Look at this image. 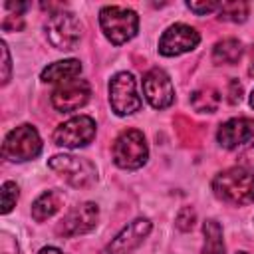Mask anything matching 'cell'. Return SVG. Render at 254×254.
<instances>
[{
  "label": "cell",
  "instance_id": "31",
  "mask_svg": "<svg viewBox=\"0 0 254 254\" xmlns=\"http://www.w3.org/2000/svg\"><path fill=\"white\" fill-rule=\"evenodd\" d=\"M250 107L254 109V89H252V93H250Z\"/></svg>",
  "mask_w": 254,
  "mask_h": 254
},
{
  "label": "cell",
  "instance_id": "3",
  "mask_svg": "<svg viewBox=\"0 0 254 254\" xmlns=\"http://www.w3.org/2000/svg\"><path fill=\"white\" fill-rule=\"evenodd\" d=\"M149 159V147L141 131L125 129L113 143V163L125 171L141 169Z\"/></svg>",
  "mask_w": 254,
  "mask_h": 254
},
{
  "label": "cell",
  "instance_id": "13",
  "mask_svg": "<svg viewBox=\"0 0 254 254\" xmlns=\"http://www.w3.org/2000/svg\"><path fill=\"white\" fill-rule=\"evenodd\" d=\"M151 220L149 218H135L131 220L103 250V254H127L135 250L151 232Z\"/></svg>",
  "mask_w": 254,
  "mask_h": 254
},
{
  "label": "cell",
  "instance_id": "30",
  "mask_svg": "<svg viewBox=\"0 0 254 254\" xmlns=\"http://www.w3.org/2000/svg\"><path fill=\"white\" fill-rule=\"evenodd\" d=\"M38 254H64L60 248H56V246H44Z\"/></svg>",
  "mask_w": 254,
  "mask_h": 254
},
{
  "label": "cell",
  "instance_id": "21",
  "mask_svg": "<svg viewBox=\"0 0 254 254\" xmlns=\"http://www.w3.org/2000/svg\"><path fill=\"white\" fill-rule=\"evenodd\" d=\"M18 196H20V190H18V185L12 183V181H6L2 185V214H8L16 202H18Z\"/></svg>",
  "mask_w": 254,
  "mask_h": 254
},
{
  "label": "cell",
  "instance_id": "14",
  "mask_svg": "<svg viewBox=\"0 0 254 254\" xmlns=\"http://www.w3.org/2000/svg\"><path fill=\"white\" fill-rule=\"evenodd\" d=\"M254 139V119L234 117L224 121L216 131V141L224 149H236Z\"/></svg>",
  "mask_w": 254,
  "mask_h": 254
},
{
  "label": "cell",
  "instance_id": "25",
  "mask_svg": "<svg viewBox=\"0 0 254 254\" xmlns=\"http://www.w3.org/2000/svg\"><path fill=\"white\" fill-rule=\"evenodd\" d=\"M22 28H24V20H22L20 14H10L2 22V30H6V32H10V30L16 32V30H22Z\"/></svg>",
  "mask_w": 254,
  "mask_h": 254
},
{
  "label": "cell",
  "instance_id": "10",
  "mask_svg": "<svg viewBox=\"0 0 254 254\" xmlns=\"http://www.w3.org/2000/svg\"><path fill=\"white\" fill-rule=\"evenodd\" d=\"M200 42V34L187 24H173L169 26L161 40H159V52L167 58H175L187 52H192Z\"/></svg>",
  "mask_w": 254,
  "mask_h": 254
},
{
  "label": "cell",
  "instance_id": "27",
  "mask_svg": "<svg viewBox=\"0 0 254 254\" xmlns=\"http://www.w3.org/2000/svg\"><path fill=\"white\" fill-rule=\"evenodd\" d=\"M2 254H20L18 244H14V240H10L6 232L2 234Z\"/></svg>",
  "mask_w": 254,
  "mask_h": 254
},
{
  "label": "cell",
  "instance_id": "5",
  "mask_svg": "<svg viewBox=\"0 0 254 254\" xmlns=\"http://www.w3.org/2000/svg\"><path fill=\"white\" fill-rule=\"evenodd\" d=\"M48 167L58 173L67 185L75 189L91 187L97 181V169L89 159L75 155H54L48 161Z\"/></svg>",
  "mask_w": 254,
  "mask_h": 254
},
{
  "label": "cell",
  "instance_id": "17",
  "mask_svg": "<svg viewBox=\"0 0 254 254\" xmlns=\"http://www.w3.org/2000/svg\"><path fill=\"white\" fill-rule=\"evenodd\" d=\"M242 56V42L236 38H226L214 44L212 48V62L222 65V64H236Z\"/></svg>",
  "mask_w": 254,
  "mask_h": 254
},
{
  "label": "cell",
  "instance_id": "4",
  "mask_svg": "<svg viewBox=\"0 0 254 254\" xmlns=\"http://www.w3.org/2000/svg\"><path fill=\"white\" fill-rule=\"evenodd\" d=\"M46 38L56 50H73L77 42L81 40V22L71 14V12H52L44 24Z\"/></svg>",
  "mask_w": 254,
  "mask_h": 254
},
{
  "label": "cell",
  "instance_id": "1",
  "mask_svg": "<svg viewBox=\"0 0 254 254\" xmlns=\"http://www.w3.org/2000/svg\"><path fill=\"white\" fill-rule=\"evenodd\" d=\"M214 194L228 204H250L254 202V173L244 167H230L220 171L212 179Z\"/></svg>",
  "mask_w": 254,
  "mask_h": 254
},
{
  "label": "cell",
  "instance_id": "9",
  "mask_svg": "<svg viewBox=\"0 0 254 254\" xmlns=\"http://www.w3.org/2000/svg\"><path fill=\"white\" fill-rule=\"evenodd\" d=\"M97 218H99L97 204L95 202H81V204H75L73 208L67 210V214L58 224L56 232L64 238L81 236V234H87L95 228Z\"/></svg>",
  "mask_w": 254,
  "mask_h": 254
},
{
  "label": "cell",
  "instance_id": "20",
  "mask_svg": "<svg viewBox=\"0 0 254 254\" xmlns=\"http://www.w3.org/2000/svg\"><path fill=\"white\" fill-rule=\"evenodd\" d=\"M218 18L224 20V22L242 24L248 18V2H244V0L222 2V6L218 8Z\"/></svg>",
  "mask_w": 254,
  "mask_h": 254
},
{
  "label": "cell",
  "instance_id": "16",
  "mask_svg": "<svg viewBox=\"0 0 254 254\" xmlns=\"http://www.w3.org/2000/svg\"><path fill=\"white\" fill-rule=\"evenodd\" d=\"M64 206V194L60 190H46L32 202V218L36 222H44L52 218Z\"/></svg>",
  "mask_w": 254,
  "mask_h": 254
},
{
  "label": "cell",
  "instance_id": "32",
  "mask_svg": "<svg viewBox=\"0 0 254 254\" xmlns=\"http://www.w3.org/2000/svg\"><path fill=\"white\" fill-rule=\"evenodd\" d=\"M238 254H248V252H238Z\"/></svg>",
  "mask_w": 254,
  "mask_h": 254
},
{
  "label": "cell",
  "instance_id": "28",
  "mask_svg": "<svg viewBox=\"0 0 254 254\" xmlns=\"http://www.w3.org/2000/svg\"><path fill=\"white\" fill-rule=\"evenodd\" d=\"M4 6H6L8 10H16V14H20V12L28 10V4H20V2H16V4H14V2H6Z\"/></svg>",
  "mask_w": 254,
  "mask_h": 254
},
{
  "label": "cell",
  "instance_id": "18",
  "mask_svg": "<svg viewBox=\"0 0 254 254\" xmlns=\"http://www.w3.org/2000/svg\"><path fill=\"white\" fill-rule=\"evenodd\" d=\"M202 234H204V246L200 254H224V238L222 228L216 220L208 218L202 222Z\"/></svg>",
  "mask_w": 254,
  "mask_h": 254
},
{
  "label": "cell",
  "instance_id": "12",
  "mask_svg": "<svg viewBox=\"0 0 254 254\" xmlns=\"http://www.w3.org/2000/svg\"><path fill=\"white\" fill-rule=\"evenodd\" d=\"M89 95H91V87L85 79H71V81L60 83L54 89L52 105L62 113H69L83 107L89 101Z\"/></svg>",
  "mask_w": 254,
  "mask_h": 254
},
{
  "label": "cell",
  "instance_id": "19",
  "mask_svg": "<svg viewBox=\"0 0 254 254\" xmlns=\"http://www.w3.org/2000/svg\"><path fill=\"white\" fill-rule=\"evenodd\" d=\"M190 105L198 113H214L220 105V95L212 87H202L190 95Z\"/></svg>",
  "mask_w": 254,
  "mask_h": 254
},
{
  "label": "cell",
  "instance_id": "2",
  "mask_svg": "<svg viewBox=\"0 0 254 254\" xmlns=\"http://www.w3.org/2000/svg\"><path fill=\"white\" fill-rule=\"evenodd\" d=\"M99 26L111 44L121 46L137 34L139 16L135 10L125 6H103L99 10Z\"/></svg>",
  "mask_w": 254,
  "mask_h": 254
},
{
  "label": "cell",
  "instance_id": "22",
  "mask_svg": "<svg viewBox=\"0 0 254 254\" xmlns=\"http://www.w3.org/2000/svg\"><path fill=\"white\" fill-rule=\"evenodd\" d=\"M194 220H196V212L190 206H183L179 210V214H177V228L187 232V230H190L194 226Z\"/></svg>",
  "mask_w": 254,
  "mask_h": 254
},
{
  "label": "cell",
  "instance_id": "7",
  "mask_svg": "<svg viewBox=\"0 0 254 254\" xmlns=\"http://www.w3.org/2000/svg\"><path fill=\"white\" fill-rule=\"evenodd\" d=\"M109 105L119 117L131 115L141 109V97L137 93L133 73L119 71L109 79Z\"/></svg>",
  "mask_w": 254,
  "mask_h": 254
},
{
  "label": "cell",
  "instance_id": "26",
  "mask_svg": "<svg viewBox=\"0 0 254 254\" xmlns=\"http://www.w3.org/2000/svg\"><path fill=\"white\" fill-rule=\"evenodd\" d=\"M240 99H242V85L238 83V79H230L228 81V101L238 103Z\"/></svg>",
  "mask_w": 254,
  "mask_h": 254
},
{
  "label": "cell",
  "instance_id": "23",
  "mask_svg": "<svg viewBox=\"0 0 254 254\" xmlns=\"http://www.w3.org/2000/svg\"><path fill=\"white\" fill-rule=\"evenodd\" d=\"M222 6V2H216V0H208V2H187V8L190 12H194L196 16H204V14H210V12H218V8Z\"/></svg>",
  "mask_w": 254,
  "mask_h": 254
},
{
  "label": "cell",
  "instance_id": "15",
  "mask_svg": "<svg viewBox=\"0 0 254 254\" xmlns=\"http://www.w3.org/2000/svg\"><path fill=\"white\" fill-rule=\"evenodd\" d=\"M81 73V64L79 60H60L54 62L50 65H46L42 69V81L46 83H65L71 81L75 77H79Z\"/></svg>",
  "mask_w": 254,
  "mask_h": 254
},
{
  "label": "cell",
  "instance_id": "11",
  "mask_svg": "<svg viewBox=\"0 0 254 254\" xmlns=\"http://www.w3.org/2000/svg\"><path fill=\"white\" fill-rule=\"evenodd\" d=\"M143 93L155 109H165L175 101L173 81L159 67H153L143 75Z\"/></svg>",
  "mask_w": 254,
  "mask_h": 254
},
{
  "label": "cell",
  "instance_id": "6",
  "mask_svg": "<svg viewBox=\"0 0 254 254\" xmlns=\"http://www.w3.org/2000/svg\"><path fill=\"white\" fill-rule=\"evenodd\" d=\"M40 151H42L40 133L36 131V127L28 125V123L12 129L2 143V155L14 163H24V161L36 159L40 155Z\"/></svg>",
  "mask_w": 254,
  "mask_h": 254
},
{
  "label": "cell",
  "instance_id": "24",
  "mask_svg": "<svg viewBox=\"0 0 254 254\" xmlns=\"http://www.w3.org/2000/svg\"><path fill=\"white\" fill-rule=\"evenodd\" d=\"M0 50H2V85H6L10 81V71H12V62L6 42H0Z\"/></svg>",
  "mask_w": 254,
  "mask_h": 254
},
{
  "label": "cell",
  "instance_id": "8",
  "mask_svg": "<svg viewBox=\"0 0 254 254\" xmlns=\"http://www.w3.org/2000/svg\"><path fill=\"white\" fill-rule=\"evenodd\" d=\"M95 133H97V125L91 117L75 115L56 127L54 143L58 147H65V149H79V147L89 145L93 141Z\"/></svg>",
  "mask_w": 254,
  "mask_h": 254
},
{
  "label": "cell",
  "instance_id": "29",
  "mask_svg": "<svg viewBox=\"0 0 254 254\" xmlns=\"http://www.w3.org/2000/svg\"><path fill=\"white\" fill-rule=\"evenodd\" d=\"M242 159H244L248 165H252V167H254V145H252V147H248V149L242 153Z\"/></svg>",
  "mask_w": 254,
  "mask_h": 254
}]
</instances>
